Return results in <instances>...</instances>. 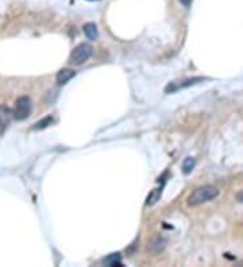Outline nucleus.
<instances>
[{
  "mask_svg": "<svg viewBox=\"0 0 243 267\" xmlns=\"http://www.w3.org/2000/svg\"><path fill=\"white\" fill-rule=\"evenodd\" d=\"M219 194V191L212 185H204V187H200L189 194L188 197V205L189 207H198V205H202L204 202H208L216 198Z\"/></svg>",
  "mask_w": 243,
  "mask_h": 267,
  "instance_id": "obj_1",
  "label": "nucleus"
},
{
  "mask_svg": "<svg viewBox=\"0 0 243 267\" xmlns=\"http://www.w3.org/2000/svg\"><path fill=\"white\" fill-rule=\"evenodd\" d=\"M93 53V49H92L91 45L88 43H80L79 46H76L73 51L71 53V57H69V64L72 65H82L84 62L89 60Z\"/></svg>",
  "mask_w": 243,
  "mask_h": 267,
  "instance_id": "obj_2",
  "label": "nucleus"
},
{
  "mask_svg": "<svg viewBox=\"0 0 243 267\" xmlns=\"http://www.w3.org/2000/svg\"><path fill=\"white\" fill-rule=\"evenodd\" d=\"M31 108H33V104H31V99L27 97V96H22L19 97L15 103V107H14V119L16 120H25L29 117V115L31 114Z\"/></svg>",
  "mask_w": 243,
  "mask_h": 267,
  "instance_id": "obj_3",
  "label": "nucleus"
},
{
  "mask_svg": "<svg viewBox=\"0 0 243 267\" xmlns=\"http://www.w3.org/2000/svg\"><path fill=\"white\" fill-rule=\"evenodd\" d=\"M12 119H14V112L10 107L4 106V104L0 106V135L4 134Z\"/></svg>",
  "mask_w": 243,
  "mask_h": 267,
  "instance_id": "obj_4",
  "label": "nucleus"
},
{
  "mask_svg": "<svg viewBox=\"0 0 243 267\" xmlns=\"http://www.w3.org/2000/svg\"><path fill=\"white\" fill-rule=\"evenodd\" d=\"M166 239H163L162 236H154L152 237L149 243H147V251L153 254V255H157V254H161L165 248H166Z\"/></svg>",
  "mask_w": 243,
  "mask_h": 267,
  "instance_id": "obj_5",
  "label": "nucleus"
},
{
  "mask_svg": "<svg viewBox=\"0 0 243 267\" xmlns=\"http://www.w3.org/2000/svg\"><path fill=\"white\" fill-rule=\"evenodd\" d=\"M199 81H202V77L188 78V80L182 81V82H180V81H174V82H170V84L165 88V92H166V93H173V92L178 91V89H182V88H187V86L193 85V84H196Z\"/></svg>",
  "mask_w": 243,
  "mask_h": 267,
  "instance_id": "obj_6",
  "label": "nucleus"
},
{
  "mask_svg": "<svg viewBox=\"0 0 243 267\" xmlns=\"http://www.w3.org/2000/svg\"><path fill=\"white\" fill-rule=\"evenodd\" d=\"M76 76V72L72 71V69H61L58 73H57L56 80L58 85H64L68 81L72 80L73 77Z\"/></svg>",
  "mask_w": 243,
  "mask_h": 267,
  "instance_id": "obj_7",
  "label": "nucleus"
},
{
  "mask_svg": "<svg viewBox=\"0 0 243 267\" xmlns=\"http://www.w3.org/2000/svg\"><path fill=\"white\" fill-rule=\"evenodd\" d=\"M82 30H84V34L88 39L95 40L97 39V37H99V31H97V27L95 23H86L84 27H82Z\"/></svg>",
  "mask_w": 243,
  "mask_h": 267,
  "instance_id": "obj_8",
  "label": "nucleus"
},
{
  "mask_svg": "<svg viewBox=\"0 0 243 267\" xmlns=\"http://www.w3.org/2000/svg\"><path fill=\"white\" fill-rule=\"evenodd\" d=\"M104 263H106L107 266H111V267L122 266L121 255H119V254H111V255H110V257L107 258L106 261H104Z\"/></svg>",
  "mask_w": 243,
  "mask_h": 267,
  "instance_id": "obj_9",
  "label": "nucleus"
},
{
  "mask_svg": "<svg viewBox=\"0 0 243 267\" xmlns=\"http://www.w3.org/2000/svg\"><path fill=\"white\" fill-rule=\"evenodd\" d=\"M196 165V161H195V158H187L185 161L182 162V172L185 173V174H189V173L192 172L193 167Z\"/></svg>",
  "mask_w": 243,
  "mask_h": 267,
  "instance_id": "obj_10",
  "label": "nucleus"
},
{
  "mask_svg": "<svg viewBox=\"0 0 243 267\" xmlns=\"http://www.w3.org/2000/svg\"><path fill=\"white\" fill-rule=\"evenodd\" d=\"M161 193L162 191L161 189H156V191H153L152 193H150V196L147 197L146 200V205H154L156 202L160 200V197H161Z\"/></svg>",
  "mask_w": 243,
  "mask_h": 267,
  "instance_id": "obj_11",
  "label": "nucleus"
},
{
  "mask_svg": "<svg viewBox=\"0 0 243 267\" xmlns=\"http://www.w3.org/2000/svg\"><path fill=\"white\" fill-rule=\"evenodd\" d=\"M51 123H53V117L51 116H46L45 119H42L40 121L34 124V130H42V128H46L47 126H51Z\"/></svg>",
  "mask_w": 243,
  "mask_h": 267,
  "instance_id": "obj_12",
  "label": "nucleus"
},
{
  "mask_svg": "<svg viewBox=\"0 0 243 267\" xmlns=\"http://www.w3.org/2000/svg\"><path fill=\"white\" fill-rule=\"evenodd\" d=\"M237 200L243 204V189L241 191H238V194H237Z\"/></svg>",
  "mask_w": 243,
  "mask_h": 267,
  "instance_id": "obj_13",
  "label": "nucleus"
},
{
  "mask_svg": "<svg viewBox=\"0 0 243 267\" xmlns=\"http://www.w3.org/2000/svg\"><path fill=\"white\" fill-rule=\"evenodd\" d=\"M180 3H181L182 5H185V7H189L191 3H192V0H180Z\"/></svg>",
  "mask_w": 243,
  "mask_h": 267,
  "instance_id": "obj_14",
  "label": "nucleus"
}]
</instances>
